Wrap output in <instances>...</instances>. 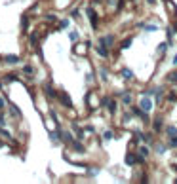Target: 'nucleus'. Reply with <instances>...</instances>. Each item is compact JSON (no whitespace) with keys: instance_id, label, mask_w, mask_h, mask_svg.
I'll use <instances>...</instances> for the list:
<instances>
[{"instance_id":"nucleus-1","label":"nucleus","mask_w":177,"mask_h":184,"mask_svg":"<svg viewBox=\"0 0 177 184\" xmlns=\"http://www.w3.org/2000/svg\"><path fill=\"white\" fill-rule=\"evenodd\" d=\"M59 101L63 103V107H67V108L73 107V101H70V97L65 93V91H61V93H59Z\"/></svg>"},{"instance_id":"nucleus-2","label":"nucleus","mask_w":177,"mask_h":184,"mask_svg":"<svg viewBox=\"0 0 177 184\" xmlns=\"http://www.w3.org/2000/svg\"><path fill=\"white\" fill-rule=\"evenodd\" d=\"M99 44L105 46V48H111L112 44H114V36H112V34H109V36H105V38L99 40Z\"/></svg>"},{"instance_id":"nucleus-3","label":"nucleus","mask_w":177,"mask_h":184,"mask_svg":"<svg viewBox=\"0 0 177 184\" xmlns=\"http://www.w3.org/2000/svg\"><path fill=\"white\" fill-rule=\"evenodd\" d=\"M139 107L143 108L145 112H148V110L152 108V101H151V99H145V97H143V99H141V103H139Z\"/></svg>"},{"instance_id":"nucleus-4","label":"nucleus","mask_w":177,"mask_h":184,"mask_svg":"<svg viewBox=\"0 0 177 184\" xmlns=\"http://www.w3.org/2000/svg\"><path fill=\"white\" fill-rule=\"evenodd\" d=\"M88 17H90V21H91V27H94V29H97V13L94 12V10H88Z\"/></svg>"},{"instance_id":"nucleus-5","label":"nucleus","mask_w":177,"mask_h":184,"mask_svg":"<svg viewBox=\"0 0 177 184\" xmlns=\"http://www.w3.org/2000/svg\"><path fill=\"white\" fill-rule=\"evenodd\" d=\"M6 63H10V65H17V63H19V55H8V57H6Z\"/></svg>"},{"instance_id":"nucleus-6","label":"nucleus","mask_w":177,"mask_h":184,"mask_svg":"<svg viewBox=\"0 0 177 184\" xmlns=\"http://www.w3.org/2000/svg\"><path fill=\"white\" fill-rule=\"evenodd\" d=\"M44 91H46V95H48V97H57V93L53 91L52 86H44Z\"/></svg>"},{"instance_id":"nucleus-7","label":"nucleus","mask_w":177,"mask_h":184,"mask_svg":"<svg viewBox=\"0 0 177 184\" xmlns=\"http://www.w3.org/2000/svg\"><path fill=\"white\" fill-rule=\"evenodd\" d=\"M162 127H164V122H162V118H156V120H154V131H160Z\"/></svg>"},{"instance_id":"nucleus-8","label":"nucleus","mask_w":177,"mask_h":184,"mask_svg":"<svg viewBox=\"0 0 177 184\" xmlns=\"http://www.w3.org/2000/svg\"><path fill=\"white\" fill-rule=\"evenodd\" d=\"M122 76L126 78V80H131V78H133V70H130V68H124V70H122Z\"/></svg>"},{"instance_id":"nucleus-9","label":"nucleus","mask_w":177,"mask_h":184,"mask_svg":"<svg viewBox=\"0 0 177 184\" xmlns=\"http://www.w3.org/2000/svg\"><path fill=\"white\" fill-rule=\"evenodd\" d=\"M107 107H109V112H111V114H114V112H116V103H114V101H111V99H109Z\"/></svg>"},{"instance_id":"nucleus-10","label":"nucleus","mask_w":177,"mask_h":184,"mask_svg":"<svg viewBox=\"0 0 177 184\" xmlns=\"http://www.w3.org/2000/svg\"><path fill=\"white\" fill-rule=\"evenodd\" d=\"M86 48H88V46H74V53L84 55V53H86Z\"/></svg>"},{"instance_id":"nucleus-11","label":"nucleus","mask_w":177,"mask_h":184,"mask_svg":"<svg viewBox=\"0 0 177 184\" xmlns=\"http://www.w3.org/2000/svg\"><path fill=\"white\" fill-rule=\"evenodd\" d=\"M97 53L101 55V57H107V55H109V51H107V48H105V46H99L97 48Z\"/></svg>"},{"instance_id":"nucleus-12","label":"nucleus","mask_w":177,"mask_h":184,"mask_svg":"<svg viewBox=\"0 0 177 184\" xmlns=\"http://www.w3.org/2000/svg\"><path fill=\"white\" fill-rule=\"evenodd\" d=\"M59 135L65 143H73V135H70V133H59Z\"/></svg>"},{"instance_id":"nucleus-13","label":"nucleus","mask_w":177,"mask_h":184,"mask_svg":"<svg viewBox=\"0 0 177 184\" xmlns=\"http://www.w3.org/2000/svg\"><path fill=\"white\" fill-rule=\"evenodd\" d=\"M166 131H168V135H169V137H177V127H173V125H169V127H168Z\"/></svg>"},{"instance_id":"nucleus-14","label":"nucleus","mask_w":177,"mask_h":184,"mask_svg":"<svg viewBox=\"0 0 177 184\" xmlns=\"http://www.w3.org/2000/svg\"><path fill=\"white\" fill-rule=\"evenodd\" d=\"M70 144H73V148H74L76 152H84V146H82L80 143H76V140H73V143H70Z\"/></svg>"},{"instance_id":"nucleus-15","label":"nucleus","mask_w":177,"mask_h":184,"mask_svg":"<svg viewBox=\"0 0 177 184\" xmlns=\"http://www.w3.org/2000/svg\"><path fill=\"white\" fill-rule=\"evenodd\" d=\"M145 31H148V32H154V31H158V27H156V25H145Z\"/></svg>"},{"instance_id":"nucleus-16","label":"nucleus","mask_w":177,"mask_h":184,"mask_svg":"<svg viewBox=\"0 0 177 184\" xmlns=\"http://www.w3.org/2000/svg\"><path fill=\"white\" fill-rule=\"evenodd\" d=\"M137 135H139V139L143 140V143H151V137L148 135H143V133H137Z\"/></svg>"},{"instance_id":"nucleus-17","label":"nucleus","mask_w":177,"mask_h":184,"mask_svg":"<svg viewBox=\"0 0 177 184\" xmlns=\"http://www.w3.org/2000/svg\"><path fill=\"white\" fill-rule=\"evenodd\" d=\"M139 154L147 158V156H148V148H147V146H141V148H139Z\"/></svg>"},{"instance_id":"nucleus-18","label":"nucleus","mask_w":177,"mask_h":184,"mask_svg":"<svg viewBox=\"0 0 177 184\" xmlns=\"http://www.w3.org/2000/svg\"><path fill=\"white\" fill-rule=\"evenodd\" d=\"M166 48H168V42H162V44L158 46V51H160V53H164V51H166Z\"/></svg>"},{"instance_id":"nucleus-19","label":"nucleus","mask_w":177,"mask_h":184,"mask_svg":"<svg viewBox=\"0 0 177 184\" xmlns=\"http://www.w3.org/2000/svg\"><path fill=\"white\" fill-rule=\"evenodd\" d=\"M169 146H172V148H177V137H172V139H169Z\"/></svg>"},{"instance_id":"nucleus-20","label":"nucleus","mask_w":177,"mask_h":184,"mask_svg":"<svg viewBox=\"0 0 177 184\" xmlns=\"http://www.w3.org/2000/svg\"><path fill=\"white\" fill-rule=\"evenodd\" d=\"M23 72H25V74H29V76H32V67H29V65H27V67L23 68Z\"/></svg>"},{"instance_id":"nucleus-21","label":"nucleus","mask_w":177,"mask_h":184,"mask_svg":"<svg viewBox=\"0 0 177 184\" xmlns=\"http://www.w3.org/2000/svg\"><path fill=\"white\" fill-rule=\"evenodd\" d=\"M156 152H158V154H164V152H166V146H164V144H158V146H156Z\"/></svg>"},{"instance_id":"nucleus-22","label":"nucleus","mask_w":177,"mask_h":184,"mask_svg":"<svg viewBox=\"0 0 177 184\" xmlns=\"http://www.w3.org/2000/svg\"><path fill=\"white\" fill-rule=\"evenodd\" d=\"M130 46H131V38H128V40H124V42H122V48H124V49H126V48H130Z\"/></svg>"},{"instance_id":"nucleus-23","label":"nucleus","mask_w":177,"mask_h":184,"mask_svg":"<svg viewBox=\"0 0 177 184\" xmlns=\"http://www.w3.org/2000/svg\"><path fill=\"white\" fill-rule=\"evenodd\" d=\"M21 25H23V31H27V25H29V19L23 17V21H21Z\"/></svg>"},{"instance_id":"nucleus-24","label":"nucleus","mask_w":177,"mask_h":184,"mask_svg":"<svg viewBox=\"0 0 177 184\" xmlns=\"http://www.w3.org/2000/svg\"><path fill=\"white\" fill-rule=\"evenodd\" d=\"M124 103L128 104V103H131V95H128V93H124Z\"/></svg>"},{"instance_id":"nucleus-25","label":"nucleus","mask_w":177,"mask_h":184,"mask_svg":"<svg viewBox=\"0 0 177 184\" xmlns=\"http://www.w3.org/2000/svg\"><path fill=\"white\" fill-rule=\"evenodd\" d=\"M169 82H173V84H177V72H173L172 76H169Z\"/></svg>"},{"instance_id":"nucleus-26","label":"nucleus","mask_w":177,"mask_h":184,"mask_svg":"<svg viewBox=\"0 0 177 184\" xmlns=\"http://www.w3.org/2000/svg\"><path fill=\"white\" fill-rule=\"evenodd\" d=\"M78 15H80V13H78V10H73V12H70V17H74V19H76Z\"/></svg>"},{"instance_id":"nucleus-27","label":"nucleus","mask_w":177,"mask_h":184,"mask_svg":"<svg viewBox=\"0 0 177 184\" xmlns=\"http://www.w3.org/2000/svg\"><path fill=\"white\" fill-rule=\"evenodd\" d=\"M67 25H69V21H61V23H59V29H65Z\"/></svg>"},{"instance_id":"nucleus-28","label":"nucleus","mask_w":177,"mask_h":184,"mask_svg":"<svg viewBox=\"0 0 177 184\" xmlns=\"http://www.w3.org/2000/svg\"><path fill=\"white\" fill-rule=\"evenodd\" d=\"M101 78H103V80H107V70H105V68H101Z\"/></svg>"},{"instance_id":"nucleus-29","label":"nucleus","mask_w":177,"mask_h":184,"mask_svg":"<svg viewBox=\"0 0 177 184\" xmlns=\"http://www.w3.org/2000/svg\"><path fill=\"white\" fill-rule=\"evenodd\" d=\"M105 139L111 140V139H112V133H111V131H107V133H105Z\"/></svg>"},{"instance_id":"nucleus-30","label":"nucleus","mask_w":177,"mask_h":184,"mask_svg":"<svg viewBox=\"0 0 177 184\" xmlns=\"http://www.w3.org/2000/svg\"><path fill=\"white\" fill-rule=\"evenodd\" d=\"M4 107H6V101H4L2 97H0V108H4Z\"/></svg>"},{"instance_id":"nucleus-31","label":"nucleus","mask_w":177,"mask_h":184,"mask_svg":"<svg viewBox=\"0 0 177 184\" xmlns=\"http://www.w3.org/2000/svg\"><path fill=\"white\" fill-rule=\"evenodd\" d=\"M173 65H177V55H175V57H173Z\"/></svg>"},{"instance_id":"nucleus-32","label":"nucleus","mask_w":177,"mask_h":184,"mask_svg":"<svg viewBox=\"0 0 177 184\" xmlns=\"http://www.w3.org/2000/svg\"><path fill=\"white\" fill-rule=\"evenodd\" d=\"M147 2H148V4H154V0H147Z\"/></svg>"},{"instance_id":"nucleus-33","label":"nucleus","mask_w":177,"mask_h":184,"mask_svg":"<svg viewBox=\"0 0 177 184\" xmlns=\"http://www.w3.org/2000/svg\"><path fill=\"white\" fill-rule=\"evenodd\" d=\"M173 171H177V163H175V165H173Z\"/></svg>"}]
</instances>
